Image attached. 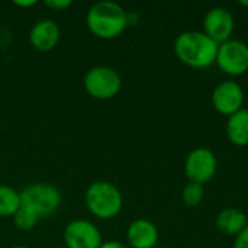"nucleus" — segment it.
Returning a JSON list of instances; mask_svg holds the SVG:
<instances>
[{"label":"nucleus","instance_id":"10","mask_svg":"<svg viewBox=\"0 0 248 248\" xmlns=\"http://www.w3.org/2000/svg\"><path fill=\"white\" fill-rule=\"evenodd\" d=\"M234 16L222 6L212 7L203 17V32L217 44H222L231 39L234 32Z\"/></svg>","mask_w":248,"mask_h":248},{"label":"nucleus","instance_id":"21","mask_svg":"<svg viewBox=\"0 0 248 248\" xmlns=\"http://www.w3.org/2000/svg\"><path fill=\"white\" fill-rule=\"evenodd\" d=\"M13 4L15 6H19V7H23V9H28V7H32V6H35L36 4V0H28V1H20V0H16V1H13Z\"/></svg>","mask_w":248,"mask_h":248},{"label":"nucleus","instance_id":"15","mask_svg":"<svg viewBox=\"0 0 248 248\" xmlns=\"http://www.w3.org/2000/svg\"><path fill=\"white\" fill-rule=\"evenodd\" d=\"M20 206H22L20 192H17L16 189L7 185H0V217L1 218L13 217Z\"/></svg>","mask_w":248,"mask_h":248},{"label":"nucleus","instance_id":"9","mask_svg":"<svg viewBox=\"0 0 248 248\" xmlns=\"http://www.w3.org/2000/svg\"><path fill=\"white\" fill-rule=\"evenodd\" d=\"M212 105L221 115L231 116L244 105V90L234 80H224L218 83L212 92Z\"/></svg>","mask_w":248,"mask_h":248},{"label":"nucleus","instance_id":"22","mask_svg":"<svg viewBox=\"0 0 248 248\" xmlns=\"http://www.w3.org/2000/svg\"><path fill=\"white\" fill-rule=\"evenodd\" d=\"M237 4H240V6H247L248 7V1H246V0H240V1H237Z\"/></svg>","mask_w":248,"mask_h":248},{"label":"nucleus","instance_id":"5","mask_svg":"<svg viewBox=\"0 0 248 248\" xmlns=\"http://www.w3.org/2000/svg\"><path fill=\"white\" fill-rule=\"evenodd\" d=\"M83 86L89 96L99 100H109L119 94L122 89V77L112 67L94 65L84 74Z\"/></svg>","mask_w":248,"mask_h":248},{"label":"nucleus","instance_id":"24","mask_svg":"<svg viewBox=\"0 0 248 248\" xmlns=\"http://www.w3.org/2000/svg\"><path fill=\"white\" fill-rule=\"evenodd\" d=\"M155 248H160V247H155Z\"/></svg>","mask_w":248,"mask_h":248},{"label":"nucleus","instance_id":"14","mask_svg":"<svg viewBox=\"0 0 248 248\" xmlns=\"http://www.w3.org/2000/svg\"><path fill=\"white\" fill-rule=\"evenodd\" d=\"M227 137L238 147L248 145V109L243 108L227 121Z\"/></svg>","mask_w":248,"mask_h":248},{"label":"nucleus","instance_id":"1","mask_svg":"<svg viewBox=\"0 0 248 248\" xmlns=\"http://www.w3.org/2000/svg\"><path fill=\"white\" fill-rule=\"evenodd\" d=\"M218 46L205 32L185 31L174 39V54L192 68H206L217 61Z\"/></svg>","mask_w":248,"mask_h":248},{"label":"nucleus","instance_id":"23","mask_svg":"<svg viewBox=\"0 0 248 248\" xmlns=\"http://www.w3.org/2000/svg\"><path fill=\"white\" fill-rule=\"evenodd\" d=\"M12 248H29V247H26V246H15V247H12Z\"/></svg>","mask_w":248,"mask_h":248},{"label":"nucleus","instance_id":"17","mask_svg":"<svg viewBox=\"0 0 248 248\" xmlns=\"http://www.w3.org/2000/svg\"><path fill=\"white\" fill-rule=\"evenodd\" d=\"M183 202L186 206L189 208H195L198 206L202 201H203V196H205V190H203V186L202 185H198V183H192L189 182L185 189H183Z\"/></svg>","mask_w":248,"mask_h":248},{"label":"nucleus","instance_id":"7","mask_svg":"<svg viewBox=\"0 0 248 248\" xmlns=\"http://www.w3.org/2000/svg\"><path fill=\"white\" fill-rule=\"evenodd\" d=\"M218 160L212 150L209 148H195L192 150L185 161V173L189 182L205 185L208 183L217 173Z\"/></svg>","mask_w":248,"mask_h":248},{"label":"nucleus","instance_id":"8","mask_svg":"<svg viewBox=\"0 0 248 248\" xmlns=\"http://www.w3.org/2000/svg\"><path fill=\"white\" fill-rule=\"evenodd\" d=\"M67 248H99L103 243L100 230L87 219H74L64 228Z\"/></svg>","mask_w":248,"mask_h":248},{"label":"nucleus","instance_id":"4","mask_svg":"<svg viewBox=\"0 0 248 248\" xmlns=\"http://www.w3.org/2000/svg\"><path fill=\"white\" fill-rule=\"evenodd\" d=\"M22 206L33 212L39 219L54 215L62 202V195L51 183H32L20 190Z\"/></svg>","mask_w":248,"mask_h":248},{"label":"nucleus","instance_id":"16","mask_svg":"<svg viewBox=\"0 0 248 248\" xmlns=\"http://www.w3.org/2000/svg\"><path fill=\"white\" fill-rule=\"evenodd\" d=\"M38 221H39V218L33 212H31L29 209H26L25 206H20L19 211L13 215V222H15L16 228L23 231V232L35 228Z\"/></svg>","mask_w":248,"mask_h":248},{"label":"nucleus","instance_id":"20","mask_svg":"<svg viewBox=\"0 0 248 248\" xmlns=\"http://www.w3.org/2000/svg\"><path fill=\"white\" fill-rule=\"evenodd\" d=\"M99 248H129L126 244L121 241H103Z\"/></svg>","mask_w":248,"mask_h":248},{"label":"nucleus","instance_id":"2","mask_svg":"<svg viewBox=\"0 0 248 248\" xmlns=\"http://www.w3.org/2000/svg\"><path fill=\"white\" fill-rule=\"evenodd\" d=\"M89 31L100 39L118 38L128 26V13L115 1H97L86 15Z\"/></svg>","mask_w":248,"mask_h":248},{"label":"nucleus","instance_id":"3","mask_svg":"<svg viewBox=\"0 0 248 248\" xmlns=\"http://www.w3.org/2000/svg\"><path fill=\"white\" fill-rule=\"evenodd\" d=\"M87 211L97 219H112L122 211L124 198L121 190L110 182L97 180L89 185L84 193Z\"/></svg>","mask_w":248,"mask_h":248},{"label":"nucleus","instance_id":"12","mask_svg":"<svg viewBox=\"0 0 248 248\" xmlns=\"http://www.w3.org/2000/svg\"><path fill=\"white\" fill-rule=\"evenodd\" d=\"M126 240L132 248H155L158 243V228L148 219H135L126 230Z\"/></svg>","mask_w":248,"mask_h":248},{"label":"nucleus","instance_id":"19","mask_svg":"<svg viewBox=\"0 0 248 248\" xmlns=\"http://www.w3.org/2000/svg\"><path fill=\"white\" fill-rule=\"evenodd\" d=\"M232 248H248V225L240 234L235 235Z\"/></svg>","mask_w":248,"mask_h":248},{"label":"nucleus","instance_id":"13","mask_svg":"<svg viewBox=\"0 0 248 248\" xmlns=\"http://www.w3.org/2000/svg\"><path fill=\"white\" fill-rule=\"evenodd\" d=\"M215 224L222 234L235 237L247 227L248 218L243 211L237 208H227L218 214Z\"/></svg>","mask_w":248,"mask_h":248},{"label":"nucleus","instance_id":"11","mask_svg":"<svg viewBox=\"0 0 248 248\" xmlns=\"http://www.w3.org/2000/svg\"><path fill=\"white\" fill-rule=\"evenodd\" d=\"M60 38H61V31L58 23L46 17L38 20L29 31L31 45L41 52L52 51L58 45Z\"/></svg>","mask_w":248,"mask_h":248},{"label":"nucleus","instance_id":"18","mask_svg":"<svg viewBox=\"0 0 248 248\" xmlns=\"http://www.w3.org/2000/svg\"><path fill=\"white\" fill-rule=\"evenodd\" d=\"M44 4L54 12H62V10L68 9L73 4V1L71 0H45Z\"/></svg>","mask_w":248,"mask_h":248},{"label":"nucleus","instance_id":"6","mask_svg":"<svg viewBox=\"0 0 248 248\" xmlns=\"http://www.w3.org/2000/svg\"><path fill=\"white\" fill-rule=\"evenodd\" d=\"M217 65L228 76H241L248 71V45L240 39H228L218 46Z\"/></svg>","mask_w":248,"mask_h":248}]
</instances>
